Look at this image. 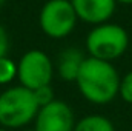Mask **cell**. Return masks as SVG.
Listing matches in <instances>:
<instances>
[{"mask_svg": "<svg viewBox=\"0 0 132 131\" xmlns=\"http://www.w3.org/2000/svg\"><path fill=\"white\" fill-rule=\"evenodd\" d=\"M120 74L111 62L86 57L75 85L81 97L94 105H106L118 96Z\"/></svg>", "mask_w": 132, "mask_h": 131, "instance_id": "obj_1", "label": "cell"}, {"mask_svg": "<svg viewBox=\"0 0 132 131\" xmlns=\"http://www.w3.org/2000/svg\"><path fill=\"white\" fill-rule=\"evenodd\" d=\"M38 103L31 90L14 85L0 93V127L5 130H23L34 122Z\"/></svg>", "mask_w": 132, "mask_h": 131, "instance_id": "obj_2", "label": "cell"}, {"mask_svg": "<svg viewBox=\"0 0 132 131\" xmlns=\"http://www.w3.org/2000/svg\"><path fill=\"white\" fill-rule=\"evenodd\" d=\"M88 57L114 62L125 56L129 48V34L118 23L106 22L92 26L85 40Z\"/></svg>", "mask_w": 132, "mask_h": 131, "instance_id": "obj_3", "label": "cell"}, {"mask_svg": "<svg viewBox=\"0 0 132 131\" xmlns=\"http://www.w3.org/2000/svg\"><path fill=\"white\" fill-rule=\"evenodd\" d=\"M78 17L71 0H48L38 14L42 33L51 39H65L74 33Z\"/></svg>", "mask_w": 132, "mask_h": 131, "instance_id": "obj_4", "label": "cell"}, {"mask_svg": "<svg viewBox=\"0 0 132 131\" xmlns=\"http://www.w3.org/2000/svg\"><path fill=\"white\" fill-rule=\"evenodd\" d=\"M54 69H55V66L45 51L29 49L17 62L19 85H22L31 91L40 88V86H45V85H51Z\"/></svg>", "mask_w": 132, "mask_h": 131, "instance_id": "obj_5", "label": "cell"}, {"mask_svg": "<svg viewBox=\"0 0 132 131\" xmlns=\"http://www.w3.org/2000/svg\"><path fill=\"white\" fill-rule=\"evenodd\" d=\"M75 122L72 108L65 100L55 99L38 108L34 119V128L37 131H74Z\"/></svg>", "mask_w": 132, "mask_h": 131, "instance_id": "obj_6", "label": "cell"}, {"mask_svg": "<svg viewBox=\"0 0 132 131\" xmlns=\"http://www.w3.org/2000/svg\"><path fill=\"white\" fill-rule=\"evenodd\" d=\"M80 22L97 26L111 22L117 9L115 0H71Z\"/></svg>", "mask_w": 132, "mask_h": 131, "instance_id": "obj_7", "label": "cell"}, {"mask_svg": "<svg viewBox=\"0 0 132 131\" xmlns=\"http://www.w3.org/2000/svg\"><path fill=\"white\" fill-rule=\"evenodd\" d=\"M85 60H86L85 53L75 46H71V48L63 49L59 54L57 63L54 66L57 69L59 77L63 82H75Z\"/></svg>", "mask_w": 132, "mask_h": 131, "instance_id": "obj_8", "label": "cell"}, {"mask_svg": "<svg viewBox=\"0 0 132 131\" xmlns=\"http://www.w3.org/2000/svg\"><path fill=\"white\" fill-rule=\"evenodd\" d=\"M74 131H115V127L103 114H88L75 122Z\"/></svg>", "mask_w": 132, "mask_h": 131, "instance_id": "obj_9", "label": "cell"}, {"mask_svg": "<svg viewBox=\"0 0 132 131\" xmlns=\"http://www.w3.org/2000/svg\"><path fill=\"white\" fill-rule=\"evenodd\" d=\"M15 79H17V62H14L9 56L0 57V86H6Z\"/></svg>", "mask_w": 132, "mask_h": 131, "instance_id": "obj_10", "label": "cell"}, {"mask_svg": "<svg viewBox=\"0 0 132 131\" xmlns=\"http://www.w3.org/2000/svg\"><path fill=\"white\" fill-rule=\"evenodd\" d=\"M118 96L123 102L132 105V71L126 72L120 79V88H118Z\"/></svg>", "mask_w": 132, "mask_h": 131, "instance_id": "obj_11", "label": "cell"}, {"mask_svg": "<svg viewBox=\"0 0 132 131\" xmlns=\"http://www.w3.org/2000/svg\"><path fill=\"white\" fill-rule=\"evenodd\" d=\"M32 93H34V97L37 100V103H38V106H45V105L51 103L52 100H55V97H54V90H52L51 85L40 86V88L34 90Z\"/></svg>", "mask_w": 132, "mask_h": 131, "instance_id": "obj_12", "label": "cell"}, {"mask_svg": "<svg viewBox=\"0 0 132 131\" xmlns=\"http://www.w3.org/2000/svg\"><path fill=\"white\" fill-rule=\"evenodd\" d=\"M9 35H8V31L5 30V26L0 23V57H5L8 56V51H9Z\"/></svg>", "mask_w": 132, "mask_h": 131, "instance_id": "obj_13", "label": "cell"}, {"mask_svg": "<svg viewBox=\"0 0 132 131\" xmlns=\"http://www.w3.org/2000/svg\"><path fill=\"white\" fill-rule=\"evenodd\" d=\"M117 2V5L118 3H121V5H132V0H115Z\"/></svg>", "mask_w": 132, "mask_h": 131, "instance_id": "obj_14", "label": "cell"}, {"mask_svg": "<svg viewBox=\"0 0 132 131\" xmlns=\"http://www.w3.org/2000/svg\"><path fill=\"white\" fill-rule=\"evenodd\" d=\"M22 131H37V130L35 128H23Z\"/></svg>", "mask_w": 132, "mask_h": 131, "instance_id": "obj_15", "label": "cell"}, {"mask_svg": "<svg viewBox=\"0 0 132 131\" xmlns=\"http://www.w3.org/2000/svg\"><path fill=\"white\" fill-rule=\"evenodd\" d=\"M5 2H6V0H0V8H2V6L5 5Z\"/></svg>", "mask_w": 132, "mask_h": 131, "instance_id": "obj_16", "label": "cell"}, {"mask_svg": "<svg viewBox=\"0 0 132 131\" xmlns=\"http://www.w3.org/2000/svg\"><path fill=\"white\" fill-rule=\"evenodd\" d=\"M0 131H9V130H5V128H2V127H0Z\"/></svg>", "mask_w": 132, "mask_h": 131, "instance_id": "obj_17", "label": "cell"}]
</instances>
